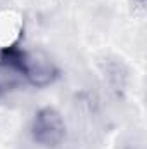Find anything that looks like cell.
<instances>
[{
	"label": "cell",
	"instance_id": "cell-3",
	"mask_svg": "<svg viewBox=\"0 0 147 149\" xmlns=\"http://www.w3.org/2000/svg\"><path fill=\"white\" fill-rule=\"evenodd\" d=\"M57 76L59 70L49 57H45L43 54L28 52V83L35 87H47L54 83Z\"/></svg>",
	"mask_w": 147,
	"mask_h": 149
},
{
	"label": "cell",
	"instance_id": "cell-1",
	"mask_svg": "<svg viewBox=\"0 0 147 149\" xmlns=\"http://www.w3.org/2000/svg\"><path fill=\"white\" fill-rule=\"evenodd\" d=\"M28 81V52L17 43L0 49V97Z\"/></svg>",
	"mask_w": 147,
	"mask_h": 149
},
{
	"label": "cell",
	"instance_id": "cell-2",
	"mask_svg": "<svg viewBox=\"0 0 147 149\" xmlns=\"http://www.w3.org/2000/svg\"><path fill=\"white\" fill-rule=\"evenodd\" d=\"M31 135L43 148H55L66 135V123L62 114L52 106H45L35 113L31 121Z\"/></svg>",
	"mask_w": 147,
	"mask_h": 149
}]
</instances>
